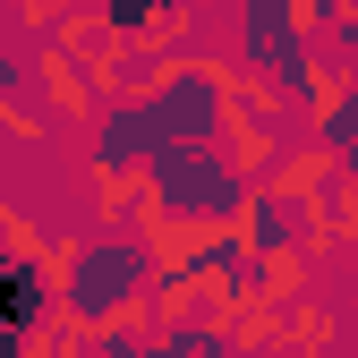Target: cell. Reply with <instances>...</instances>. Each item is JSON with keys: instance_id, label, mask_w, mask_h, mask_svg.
Masks as SVG:
<instances>
[{"instance_id": "obj_1", "label": "cell", "mask_w": 358, "mask_h": 358, "mask_svg": "<svg viewBox=\"0 0 358 358\" xmlns=\"http://www.w3.org/2000/svg\"><path fill=\"white\" fill-rule=\"evenodd\" d=\"M128 273H137V248H120V256H94V264H85V282H77L85 316H103V299H120V290H128Z\"/></svg>"}]
</instances>
